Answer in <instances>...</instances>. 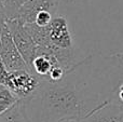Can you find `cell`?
Instances as JSON below:
<instances>
[{"instance_id": "1", "label": "cell", "mask_w": 123, "mask_h": 122, "mask_svg": "<svg viewBox=\"0 0 123 122\" xmlns=\"http://www.w3.org/2000/svg\"><path fill=\"white\" fill-rule=\"evenodd\" d=\"M123 83V52L96 53L70 67L52 83L41 80L36 92L24 99L27 122H79L118 99Z\"/></svg>"}, {"instance_id": "6", "label": "cell", "mask_w": 123, "mask_h": 122, "mask_svg": "<svg viewBox=\"0 0 123 122\" xmlns=\"http://www.w3.org/2000/svg\"><path fill=\"white\" fill-rule=\"evenodd\" d=\"M60 0H27L21 6L15 18H18L24 24L34 23L36 15L41 11H50L57 15Z\"/></svg>"}, {"instance_id": "7", "label": "cell", "mask_w": 123, "mask_h": 122, "mask_svg": "<svg viewBox=\"0 0 123 122\" xmlns=\"http://www.w3.org/2000/svg\"><path fill=\"white\" fill-rule=\"evenodd\" d=\"M56 66H62L57 58L53 54L37 47L36 56L30 65V70L36 76H38L40 80H47L51 70Z\"/></svg>"}, {"instance_id": "9", "label": "cell", "mask_w": 123, "mask_h": 122, "mask_svg": "<svg viewBox=\"0 0 123 122\" xmlns=\"http://www.w3.org/2000/svg\"><path fill=\"white\" fill-rule=\"evenodd\" d=\"M19 101H21V99L8 88H4L3 90L0 92V103L9 108L13 107V106L18 103Z\"/></svg>"}, {"instance_id": "16", "label": "cell", "mask_w": 123, "mask_h": 122, "mask_svg": "<svg viewBox=\"0 0 123 122\" xmlns=\"http://www.w3.org/2000/svg\"><path fill=\"white\" fill-rule=\"evenodd\" d=\"M0 4H1V0H0Z\"/></svg>"}, {"instance_id": "10", "label": "cell", "mask_w": 123, "mask_h": 122, "mask_svg": "<svg viewBox=\"0 0 123 122\" xmlns=\"http://www.w3.org/2000/svg\"><path fill=\"white\" fill-rule=\"evenodd\" d=\"M54 16L55 15L53 13H51L50 11H41V12H39L36 15V18H35L34 23L36 25L40 26V27H44V26H48L51 23V21L53 19Z\"/></svg>"}, {"instance_id": "12", "label": "cell", "mask_w": 123, "mask_h": 122, "mask_svg": "<svg viewBox=\"0 0 123 122\" xmlns=\"http://www.w3.org/2000/svg\"><path fill=\"white\" fill-rule=\"evenodd\" d=\"M9 109H10V108H9V107H6V106L2 105V104L0 103V116H1V115H3L6 111H8Z\"/></svg>"}, {"instance_id": "3", "label": "cell", "mask_w": 123, "mask_h": 122, "mask_svg": "<svg viewBox=\"0 0 123 122\" xmlns=\"http://www.w3.org/2000/svg\"><path fill=\"white\" fill-rule=\"evenodd\" d=\"M9 29L12 35V38L15 42L17 50L22 54L23 58L25 60L26 64L28 65L30 69V65L32 63V60L36 56L37 52V43L30 36V34L25 28L24 23L18 18H11L6 19Z\"/></svg>"}, {"instance_id": "2", "label": "cell", "mask_w": 123, "mask_h": 122, "mask_svg": "<svg viewBox=\"0 0 123 122\" xmlns=\"http://www.w3.org/2000/svg\"><path fill=\"white\" fill-rule=\"evenodd\" d=\"M40 78L29 69L15 71L6 70L0 77V83L10 89L22 101L31 96L40 85Z\"/></svg>"}, {"instance_id": "11", "label": "cell", "mask_w": 123, "mask_h": 122, "mask_svg": "<svg viewBox=\"0 0 123 122\" xmlns=\"http://www.w3.org/2000/svg\"><path fill=\"white\" fill-rule=\"evenodd\" d=\"M118 102L123 104V83L119 86V90H118Z\"/></svg>"}, {"instance_id": "14", "label": "cell", "mask_w": 123, "mask_h": 122, "mask_svg": "<svg viewBox=\"0 0 123 122\" xmlns=\"http://www.w3.org/2000/svg\"><path fill=\"white\" fill-rule=\"evenodd\" d=\"M4 88H6V86H4V85H3V84H1V83H0V92H1V91H2V90H3V89H4Z\"/></svg>"}, {"instance_id": "8", "label": "cell", "mask_w": 123, "mask_h": 122, "mask_svg": "<svg viewBox=\"0 0 123 122\" xmlns=\"http://www.w3.org/2000/svg\"><path fill=\"white\" fill-rule=\"evenodd\" d=\"M79 122H123V104L111 102Z\"/></svg>"}, {"instance_id": "5", "label": "cell", "mask_w": 123, "mask_h": 122, "mask_svg": "<svg viewBox=\"0 0 123 122\" xmlns=\"http://www.w3.org/2000/svg\"><path fill=\"white\" fill-rule=\"evenodd\" d=\"M45 31L48 35L49 43L42 49H48L52 45H56L64 49L74 48V39H72V35L70 32L68 22L65 16L55 15L51 23L45 26Z\"/></svg>"}, {"instance_id": "17", "label": "cell", "mask_w": 123, "mask_h": 122, "mask_svg": "<svg viewBox=\"0 0 123 122\" xmlns=\"http://www.w3.org/2000/svg\"><path fill=\"white\" fill-rule=\"evenodd\" d=\"M69 1H71V0H69Z\"/></svg>"}, {"instance_id": "13", "label": "cell", "mask_w": 123, "mask_h": 122, "mask_svg": "<svg viewBox=\"0 0 123 122\" xmlns=\"http://www.w3.org/2000/svg\"><path fill=\"white\" fill-rule=\"evenodd\" d=\"M6 70V67H4L3 63H2L1 57H0V77H1V76H2V73H3Z\"/></svg>"}, {"instance_id": "4", "label": "cell", "mask_w": 123, "mask_h": 122, "mask_svg": "<svg viewBox=\"0 0 123 122\" xmlns=\"http://www.w3.org/2000/svg\"><path fill=\"white\" fill-rule=\"evenodd\" d=\"M0 57L8 71H15L21 69H29L22 54L17 50L12 35L9 29L8 23L1 35V52ZM30 70V69H29Z\"/></svg>"}, {"instance_id": "15", "label": "cell", "mask_w": 123, "mask_h": 122, "mask_svg": "<svg viewBox=\"0 0 123 122\" xmlns=\"http://www.w3.org/2000/svg\"><path fill=\"white\" fill-rule=\"evenodd\" d=\"M61 122H68V121H61Z\"/></svg>"}]
</instances>
